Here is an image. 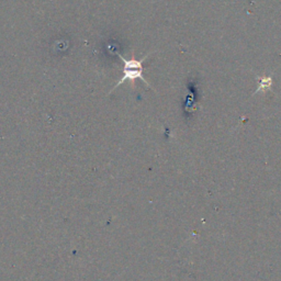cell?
I'll list each match as a JSON object with an SVG mask.
<instances>
[{
	"label": "cell",
	"instance_id": "1",
	"mask_svg": "<svg viewBox=\"0 0 281 281\" xmlns=\"http://www.w3.org/2000/svg\"><path fill=\"white\" fill-rule=\"evenodd\" d=\"M117 56H119L122 62H123V64H124V67H123V77L117 81V84L115 86V88L113 89H116L117 86H120L124 83V81L126 80H129L131 81V84L134 85V81L137 80V79H140L143 81V83L146 84L147 86L148 83L146 81V79L144 78V76H143V71H144V67H143V62L145 61V58H146L147 56H144L142 60L140 61H138V60H135V58L133 57L132 60H125V58L121 55L120 53H117Z\"/></svg>",
	"mask_w": 281,
	"mask_h": 281
}]
</instances>
